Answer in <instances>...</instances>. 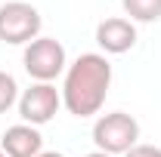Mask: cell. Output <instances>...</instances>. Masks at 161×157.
I'll return each instance as SVG.
<instances>
[{
  "label": "cell",
  "mask_w": 161,
  "mask_h": 157,
  "mask_svg": "<svg viewBox=\"0 0 161 157\" xmlns=\"http://www.w3.org/2000/svg\"><path fill=\"white\" fill-rule=\"evenodd\" d=\"M37 157H65V154H59V151H40Z\"/></svg>",
  "instance_id": "obj_11"
},
{
  "label": "cell",
  "mask_w": 161,
  "mask_h": 157,
  "mask_svg": "<svg viewBox=\"0 0 161 157\" xmlns=\"http://www.w3.org/2000/svg\"><path fill=\"white\" fill-rule=\"evenodd\" d=\"M0 157H6V154H3V151H0Z\"/></svg>",
  "instance_id": "obj_13"
},
{
  "label": "cell",
  "mask_w": 161,
  "mask_h": 157,
  "mask_svg": "<svg viewBox=\"0 0 161 157\" xmlns=\"http://www.w3.org/2000/svg\"><path fill=\"white\" fill-rule=\"evenodd\" d=\"M112 86V65L102 53H80L78 59L65 68L62 80V105L75 117H93L99 114L105 96Z\"/></svg>",
  "instance_id": "obj_1"
},
{
  "label": "cell",
  "mask_w": 161,
  "mask_h": 157,
  "mask_svg": "<svg viewBox=\"0 0 161 157\" xmlns=\"http://www.w3.org/2000/svg\"><path fill=\"white\" fill-rule=\"evenodd\" d=\"M59 108H62V93L53 83H31L19 96L22 123H31V126L50 123V120L59 114Z\"/></svg>",
  "instance_id": "obj_5"
},
{
  "label": "cell",
  "mask_w": 161,
  "mask_h": 157,
  "mask_svg": "<svg viewBox=\"0 0 161 157\" xmlns=\"http://www.w3.org/2000/svg\"><path fill=\"white\" fill-rule=\"evenodd\" d=\"M0 151L6 157H37L43 151V136L31 123H16L0 139Z\"/></svg>",
  "instance_id": "obj_7"
},
{
  "label": "cell",
  "mask_w": 161,
  "mask_h": 157,
  "mask_svg": "<svg viewBox=\"0 0 161 157\" xmlns=\"http://www.w3.org/2000/svg\"><path fill=\"white\" fill-rule=\"evenodd\" d=\"M96 43H99L102 53L108 56H121V53H130L136 46V25L130 19H105L96 25Z\"/></svg>",
  "instance_id": "obj_6"
},
{
  "label": "cell",
  "mask_w": 161,
  "mask_h": 157,
  "mask_svg": "<svg viewBox=\"0 0 161 157\" xmlns=\"http://www.w3.org/2000/svg\"><path fill=\"white\" fill-rule=\"evenodd\" d=\"M124 157H161V148H155V145H133Z\"/></svg>",
  "instance_id": "obj_10"
},
{
  "label": "cell",
  "mask_w": 161,
  "mask_h": 157,
  "mask_svg": "<svg viewBox=\"0 0 161 157\" xmlns=\"http://www.w3.org/2000/svg\"><path fill=\"white\" fill-rule=\"evenodd\" d=\"M84 157H112V154H105V151H90V154H84Z\"/></svg>",
  "instance_id": "obj_12"
},
{
  "label": "cell",
  "mask_w": 161,
  "mask_h": 157,
  "mask_svg": "<svg viewBox=\"0 0 161 157\" xmlns=\"http://www.w3.org/2000/svg\"><path fill=\"white\" fill-rule=\"evenodd\" d=\"M40 19L37 6L25 3V0H9L0 6V40L9 46H28L31 40L40 37Z\"/></svg>",
  "instance_id": "obj_4"
},
{
  "label": "cell",
  "mask_w": 161,
  "mask_h": 157,
  "mask_svg": "<svg viewBox=\"0 0 161 157\" xmlns=\"http://www.w3.org/2000/svg\"><path fill=\"white\" fill-rule=\"evenodd\" d=\"M121 6L130 16V22L152 25V22L161 19V0H121Z\"/></svg>",
  "instance_id": "obj_8"
},
{
  "label": "cell",
  "mask_w": 161,
  "mask_h": 157,
  "mask_svg": "<svg viewBox=\"0 0 161 157\" xmlns=\"http://www.w3.org/2000/svg\"><path fill=\"white\" fill-rule=\"evenodd\" d=\"M22 65H25L28 77L34 83H53L59 74H65L68 56H65V46L56 37H37L25 46Z\"/></svg>",
  "instance_id": "obj_3"
},
{
  "label": "cell",
  "mask_w": 161,
  "mask_h": 157,
  "mask_svg": "<svg viewBox=\"0 0 161 157\" xmlns=\"http://www.w3.org/2000/svg\"><path fill=\"white\" fill-rule=\"evenodd\" d=\"M16 102H19V83H16L13 74L0 71V114H3V111H9Z\"/></svg>",
  "instance_id": "obj_9"
},
{
  "label": "cell",
  "mask_w": 161,
  "mask_h": 157,
  "mask_svg": "<svg viewBox=\"0 0 161 157\" xmlns=\"http://www.w3.org/2000/svg\"><path fill=\"white\" fill-rule=\"evenodd\" d=\"M93 142H96V151L105 154H127L133 145H140V123L136 117H130L127 111H112V114H102L93 123Z\"/></svg>",
  "instance_id": "obj_2"
}]
</instances>
